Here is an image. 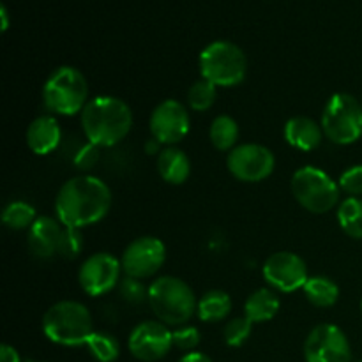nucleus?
Segmentation results:
<instances>
[{
    "instance_id": "nucleus-35",
    "label": "nucleus",
    "mask_w": 362,
    "mask_h": 362,
    "mask_svg": "<svg viewBox=\"0 0 362 362\" xmlns=\"http://www.w3.org/2000/svg\"><path fill=\"white\" fill-rule=\"evenodd\" d=\"M179 362H212V359L202 352H187L186 356L180 357Z\"/></svg>"
},
{
    "instance_id": "nucleus-23",
    "label": "nucleus",
    "mask_w": 362,
    "mask_h": 362,
    "mask_svg": "<svg viewBox=\"0 0 362 362\" xmlns=\"http://www.w3.org/2000/svg\"><path fill=\"white\" fill-rule=\"evenodd\" d=\"M239 124L233 117L230 115H218L211 124L209 129V136H211V144L214 145L218 151H233L237 147V140H239Z\"/></svg>"
},
{
    "instance_id": "nucleus-20",
    "label": "nucleus",
    "mask_w": 362,
    "mask_h": 362,
    "mask_svg": "<svg viewBox=\"0 0 362 362\" xmlns=\"http://www.w3.org/2000/svg\"><path fill=\"white\" fill-rule=\"evenodd\" d=\"M279 308H281V300L274 290L258 288L244 303V317L250 318L253 324H262V322L272 320L278 315Z\"/></svg>"
},
{
    "instance_id": "nucleus-1",
    "label": "nucleus",
    "mask_w": 362,
    "mask_h": 362,
    "mask_svg": "<svg viewBox=\"0 0 362 362\" xmlns=\"http://www.w3.org/2000/svg\"><path fill=\"white\" fill-rule=\"evenodd\" d=\"M112 189L94 175H78L66 180L55 200L57 218L66 226L85 228L106 218L112 209Z\"/></svg>"
},
{
    "instance_id": "nucleus-2",
    "label": "nucleus",
    "mask_w": 362,
    "mask_h": 362,
    "mask_svg": "<svg viewBox=\"0 0 362 362\" xmlns=\"http://www.w3.org/2000/svg\"><path fill=\"white\" fill-rule=\"evenodd\" d=\"M85 138L98 147H113L129 134L133 112L129 105L113 95L92 98L80 113Z\"/></svg>"
},
{
    "instance_id": "nucleus-7",
    "label": "nucleus",
    "mask_w": 362,
    "mask_h": 362,
    "mask_svg": "<svg viewBox=\"0 0 362 362\" xmlns=\"http://www.w3.org/2000/svg\"><path fill=\"white\" fill-rule=\"evenodd\" d=\"M290 186L300 207L313 214H325L339 202V184L317 166H303L297 170Z\"/></svg>"
},
{
    "instance_id": "nucleus-30",
    "label": "nucleus",
    "mask_w": 362,
    "mask_h": 362,
    "mask_svg": "<svg viewBox=\"0 0 362 362\" xmlns=\"http://www.w3.org/2000/svg\"><path fill=\"white\" fill-rule=\"evenodd\" d=\"M81 250H83V235H81V228H74V226H66L64 228L62 246H60V257L73 260V258L80 257Z\"/></svg>"
},
{
    "instance_id": "nucleus-19",
    "label": "nucleus",
    "mask_w": 362,
    "mask_h": 362,
    "mask_svg": "<svg viewBox=\"0 0 362 362\" xmlns=\"http://www.w3.org/2000/svg\"><path fill=\"white\" fill-rule=\"evenodd\" d=\"M158 172L165 182L179 186L184 184L191 175V161L184 151L179 147L172 145V147H165L159 151L158 154Z\"/></svg>"
},
{
    "instance_id": "nucleus-5",
    "label": "nucleus",
    "mask_w": 362,
    "mask_h": 362,
    "mask_svg": "<svg viewBox=\"0 0 362 362\" xmlns=\"http://www.w3.org/2000/svg\"><path fill=\"white\" fill-rule=\"evenodd\" d=\"M88 101L87 78L76 67H57L42 87V103L53 115H76Z\"/></svg>"
},
{
    "instance_id": "nucleus-15",
    "label": "nucleus",
    "mask_w": 362,
    "mask_h": 362,
    "mask_svg": "<svg viewBox=\"0 0 362 362\" xmlns=\"http://www.w3.org/2000/svg\"><path fill=\"white\" fill-rule=\"evenodd\" d=\"M173 346V334L168 325L159 320H145L131 331L127 349L138 361L154 362L163 359Z\"/></svg>"
},
{
    "instance_id": "nucleus-24",
    "label": "nucleus",
    "mask_w": 362,
    "mask_h": 362,
    "mask_svg": "<svg viewBox=\"0 0 362 362\" xmlns=\"http://www.w3.org/2000/svg\"><path fill=\"white\" fill-rule=\"evenodd\" d=\"M338 223L352 239H362V198L349 197L339 204Z\"/></svg>"
},
{
    "instance_id": "nucleus-28",
    "label": "nucleus",
    "mask_w": 362,
    "mask_h": 362,
    "mask_svg": "<svg viewBox=\"0 0 362 362\" xmlns=\"http://www.w3.org/2000/svg\"><path fill=\"white\" fill-rule=\"evenodd\" d=\"M251 331H253V322L247 317H239L233 318L226 324L225 327V341L226 345L233 346H243L244 343L247 341V338L251 336Z\"/></svg>"
},
{
    "instance_id": "nucleus-17",
    "label": "nucleus",
    "mask_w": 362,
    "mask_h": 362,
    "mask_svg": "<svg viewBox=\"0 0 362 362\" xmlns=\"http://www.w3.org/2000/svg\"><path fill=\"white\" fill-rule=\"evenodd\" d=\"M62 140L59 120L53 115H41L30 122L27 129V145L34 154H52Z\"/></svg>"
},
{
    "instance_id": "nucleus-4",
    "label": "nucleus",
    "mask_w": 362,
    "mask_h": 362,
    "mask_svg": "<svg viewBox=\"0 0 362 362\" xmlns=\"http://www.w3.org/2000/svg\"><path fill=\"white\" fill-rule=\"evenodd\" d=\"M42 332L57 345H87L94 332V320L85 304L78 300H59L46 310L42 317Z\"/></svg>"
},
{
    "instance_id": "nucleus-38",
    "label": "nucleus",
    "mask_w": 362,
    "mask_h": 362,
    "mask_svg": "<svg viewBox=\"0 0 362 362\" xmlns=\"http://www.w3.org/2000/svg\"><path fill=\"white\" fill-rule=\"evenodd\" d=\"M356 362H362V361H356Z\"/></svg>"
},
{
    "instance_id": "nucleus-25",
    "label": "nucleus",
    "mask_w": 362,
    "mask_h": 362,
    "mask_svg": "<svg viewBox=\"0 0 362 362\" xmlns=\"http://www.w3.org/2000/svg\"><path fill=\"white\" fill-rule=\"evenodd\" d=\"M35 219L37 216L34 205L23 200L9 202L2 211V223L9 230H28Z\"/></svg>"
},
{
    "instance_id": "nucleus-26",
    "label": "nucleus",
    "mask_w": 362,
    "mask_h": 362,
    "mask_svg": "<svg viewBox=\"0 0 362 362\" xmlns=\"http://www.w3.org/2000/svg\"><path fill=\"white\" fill-rule=\"evenodd\" d=\"M90 356L98 362H115L120 356L119 339L105 331H94L87 341Z\"/></svg>"
},
{
    "instance_id": "nucleus-3",
    "label": "nucleus",
    "mask_w": 362,
    "mask_h": 362,
    "mask_svg": "<svg viewBox=\"0 0 362 362\" xmlns=\"http://www.w3.org/2000/svg\"><path fill=\"white\" fill-rule=\"evenodd\" d=\"M148 306L168 327L186 325L197 315L198 299L193 288L175 276H161L148 286Z\"/></svg>"
},
{
    "instance_id": "nucleus-11",
    "label": "nucleus",
    "mask_w": 362,
    "mask_h": 362,
    "mask_svg": "<svg viewBox=\"0 0 362 362\" xmlns=\"http://www.w3.org/2000/svg\"><path fill=\"white\" fill-rule=\"evenodd\" d=\"M306 362H352V346L345 332L334 324L311 329L304 341Z\"/></svg>"
},
{
    "instance_id": "nucleus-31",
    "label": "nucleus",
    "mask_w": 362,
    "mask_h": 362,
    "mask_svg": "<svg viewBox=\"0 0 362 362\" xmlns=\"http://www.w3.org/2000/svg\"><path fill=\"white\" fill-rule=\"evenodd\" d=\"M173 334V345L186 352H193L198 345H200V331L194 325H180L172 331Z\"/></svg>"
},
{
    "instance_id": "nucleus-27",
    "label": "nucleus",
    "mask_w": 362,
    "mask_h": 362,
    "mask_svg": "<svg viewBox=\"0 0 362 362\" xmlns=\"http://www.w3.org/2000/svg\"><path fill=\"white\" fill-rule=\"evenodd\" d=\"M216 95H218V87L202 78L189 87L187 103L194 112H207L216 103Z\"/></svg>"
},
{
    "instance_id": "nucleus-9",
    "label": "nucleus",
    "mask_w": 362,
    "mask_h": 362,
    "mask_svg": "<svg viewBox=\"0 0 362 362\" xmlns=\"http://www.w3.org/2000/svg\"><path fill=\"white\" fill-rule=\"evenodd\" d=\"M166 262V246L161 239L144 235L127 244L120 257L124 274L129 278L147 279L161 271Z\"/></svg>"
},
{
    "instance_id": "nucleus-32",
    "label": "nucleus",
    "mask_w": 362,
    "mask_h": 362,
    "mask_svg": "<svg viewBox=\"0 0 362 362\" xmlns=\"http://www.w3.org/2000/svg\"><path fill=\"white\" fill-rule=\"evenodd\" d=\"M339 189L345 191L349 197H361L362 194V165L350 166L339 177Z\"/></svg>"
},
{
    "instance_id": "nucleus-33",
    "label": "nucleus",
    "mask_w": 362,
    "mask_h": 362,
    "mask_svg": "<svg viewBox=\"0 0 362 362\" xmlns=\"http://www.w3.org/2000/svg\"><path fill=\"white\" fill-rule=\"evenodd\" d=\"M99 161V147L94 144H85V145H80V148H78L76 152H74L73 156V163L74 166H76L78 170H90L94 168L95 163Z\"/></svg>"
},
{
    "instance_id": "nucleus-6",
    "label": "nucleus",
    "mask_w": 362,
    "mask_h": 362,
    "mask_svg": "<svg viewBox=\"0 0 362 362\" xmlns=\"http://www.w3.org/2000/svg\"><path fill=\"white\" fill-rule=\"evenodd\" d=\"M202 78L216 87H237L247 73V60L243 49L232 41H214L200 53Z\"/></svg>"
},
{
    "instance_id": "nucleus-34",
    "label": "nucleus",
    "mask_w": 362,
    "mask_h": 362,
    "mask_svg": "<svg viewBox=\"0 0 362 362\" xmlns=\"http://www.w3.org/2000/svg\"><path fill=\"white\" fill-rule=\"evenodd\" d=\"M0 362H21L20 354H18L14 346L2 345V349H0Z\"/></svg>"
},
{
    "instance_id": "nucleus-21",
    "label": "nucleus",
    "mask_w": 362,
    "mask_h": 362,
    "mask_svg": "<svg viewBox=\"0 0 362 362\" xmlns=\"http://www.w3.org/2000/svg\"><path fill=\"white\" fill-rule=\"evenodd\" d=\"M232 311V299L223 290H209L198 299L197 315L202 322H214L225 320Z\"/></svg>"
},
{
    "instance_id": "nucleus-22",
    "label": "nucleus",
    "mask_w": 362,
    "mask_h": 362,
    "mask_svg": "<svg viewBox=\"0 0 362 362\" xmlns=\"http://www.w3.org/2000/svg\"><path fill=\"white\" fill-rule=\"evenodd\" d=\"M303 290L306 299L317 308H331L339 299V286L325 276H311Z\"/></svg>"
},
{
    "instance_id": "nucleus-10",
    "label": "nucleus",
    "mask_w": 362,
    "mask_h": 362,
    "mask_svg": "<svg viewBox=\"0 0 362 362\" xmlns=\"http://www.w3.org/2000/svg\"><path fill=\"white\" fill-rule=\"evenodd\" d=\"M226 166L240 182H262L274 172L276 158L264 145L240 144L228 152Z\"/></svg>"
},
{
    "instance_id": "nucleus-36",
    "label": "nucleus",
    "mask_w": 362,
    "mask_h": 362,
    "mask_svg": "<svg viewBox=\"0 0 362 362\" xmlns=\"http://www.w3.org/2000/svg\"><path fill=\"white\" fill-rule=\"evenodd\" d=\"M0 16H2V30L6 32L9 28V16H7V9L6 6L0 7Z\"/></svg>"
},
{
    "instance_id": "nucleus-13",
    "label": "nucleus",
    "mask_w": 362,
    "mask_h": 362,
    "mask_svg": "<svg viewBox=\"0 0 362 362\" xmlns=\"http://www.w3.org/2000/svg\"><path fill=\"white\" fill-rule=\"evenodd\" d=\"M189 112L177 99H166V101L159 103L152 110L151 119H148L152 138L166 147H172V145L182 141L189 133Z\"/></svg>"
},
{
    "instance_id": "nucleus-39",
    "label": "nucleus",
    "mask_w": 362,
    "mask_h": 362,
    "mask_svg": "<svg viewBox=\"0 0 362 362\" xmlns=\"http://www.w3.org/2000/svg\"><path fill=\"white\" fill-rule=\"evenodd\" d=\"M32 362H37V361H32Z\"/></svg>"
},
{
    "instance_id": "nucleus-37",
    "label": "nucleus",
    "mask_w": 362,
    "mask_h": 362,
    "mask_svg": "<svg viewBox=\"0 0 362 362\" xmlns=\"http://www.w3.org/2000/svg\"><path fill=\"white\" fill-rule=\"evenodd\" d=\"M361 310H362V303H361Z\"/></svg>"
},
{
    "instance_id": "nucleus-18",
    "label": "nucleus",
    "mask_w": 362,
    "mask_h": 362,
    "mask_svg": "<svg viewBox=\"0 0 362 362\" xmlns=\"http://www.w3.org/2000/svg\"><path fill=\"white\" fill-rule=\"evenodd\" d=\"M324 136L322 124L310 117H292L285 124V140L299 151H315L317 147H320Z\"/></svg>"
},
{
    "instance_id": "nucleus-8",
    "label": "nucleus",
    "mask_w": 362,
    "mask_h": 362,
    "mask_svg": "<svg viewBox=\"0 0 362 362\" xmlns=\"http://www.w3.org/2000/svg\"><path fill=\"white\" fill-rule=\"evenodd\" d=\"M320 124L325 138L332 144H356L362 136V103L345 92L331 95L325 103Z\"/></svg>"
},
{
    "instance_id": "nucleus-12",
    "label": "nucleus",
    "mask_w": 362,
    "mask_h": 362,
    "mask_svg": "<svg viewBox=\"0 0 362 362\" xmlns=\"http://www.w3.org/2000/svg\"><path fill=\"white\" fill-rule=\"evenodd\" d=\"M122 272V264L119 258L101 251L85 258L78 271V283L85 293L90 297H99L119 285Z\"/></svg>"
},
{
    "instance_id": "nucleus-16",
    "label": "nucleus",
    "mask_w": 362,
    "mask_h": 362,
    "mask_svg": "<svg viewBox=\"0 0 362 362\" xmlns=\"http://www.w3.org/2000/svg\"><path fill=\"white\" fill-rule=\"evenodd\" d=\"M64 225L59 218L42 216L34 221L28 228L27 244L30 253L39 260H49L53 257H60V246H62Z\"/></svg>"
},
{
    "instance_id": "nucleus-14",
    "label": "nucleus",
    "mask_w": 362,
    "mask_h": 362,
    "mask_svg": "<svg viewBox=\"0 0 362 362\" xmlns=\"http://www.w3.org/2000/svg\"><path fill=\"white\" fill-rule=\"evenodd\" d=\"M262 272H264V278L269 286L285 293L304 288L306 281L310 279L306 262L292 251L272 253L265 260Z\"/></svg>"
},
{
    "instance_id": "nucleus-29",
    "label": "nucleus",
    "mask_w": 362,
    "mask_h": 362,
    "mask_svg": "<svg viewBox=\"0 0 362 362\" xmlns=\"http://www.w3.org/2000/svg\"><path fill=\"white\" fill-rule=\"evenodd\" d=\"M119 292L122 296V299L129 304H141L145 300H148V288H145L141 279L129 278V276L120 279Z\"/></svg>"
}]
</instances>
